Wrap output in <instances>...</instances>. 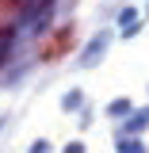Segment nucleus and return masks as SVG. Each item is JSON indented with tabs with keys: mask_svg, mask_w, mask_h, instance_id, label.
I'll use <instances>...</instances> for the list:
<instances>
[{
	"mask_svg": "<svg viewBox=\"0 0 149 153\" xmlns=\"http://www.w3.org/2000/svg\"><path fill=\"white\" fill-rule=\"evenodd\" d=\"M126 111H130V100H115L111 107H107V115H115V119H122Z\"/></svg>",
	"mask_w": 149,
	"mask_h": 153,
	"instance_id": "obj_3",
	"label": "nucleus"
},
{
	"mask_svg": "<svg viewBox=\"0 0 149 153\" xmlns=\"http://www.w3.org/2000/svg\"><path fill=\"white\" fill-rule=\"evenodd\" d=\"M8 42H12V31H4V35H0V61L8 57Z\"/></svg>",
	"mask_w": 149,
	"mask_h": 153,
	"instance_id": "obj_4",
	"label": "nucleus"
},
{
	"mask_svg": "<svg viewBox=\"0 0 149 153\" xmlns=\"http://www.w3.org/2000/svg\"><path fill=\"white\" fill-rule=\"evenodd\" d=\"M103 46H107V35H96V38H92V46H88V54L80 57V65H92L96 57L103 54Z\"/></svg>",
	"mask_w": 149,
	"mask_h": 153,
	"instance_id": "obj_1",
	"label": "nucleus"
},
{
	"mask_svg": "<svg viewBox=\"0 0 149 153\" xmlns=\"http://www.w3.org/2000/svg\"><path fill=\"white\" fill-rule=\"evenodd\" d=\"M31 153H50V142H35V146H31Z\"/></svg>",
	"mask_w": 149,
	"mask_h": 153,
	"instance_id": "obj_5",
	"label": "nucleus"
},
{
	"mask_svg": "<svg viewBox=\"0 0 149 153\" xmlns=\"http://www.w3.org/2000/svg\"><path fill=\"white\" fill-rule=\"evenodd\" d=\"M80 100H84V96H80V88H73V92H65L61 107H65V111H73V107H80Z\"/></svg>",
	"mask_w": 149,
	"mask_h": 153,
	"instance_id": "obj_2",
	"label": "nucleus"
}]
</instances>
